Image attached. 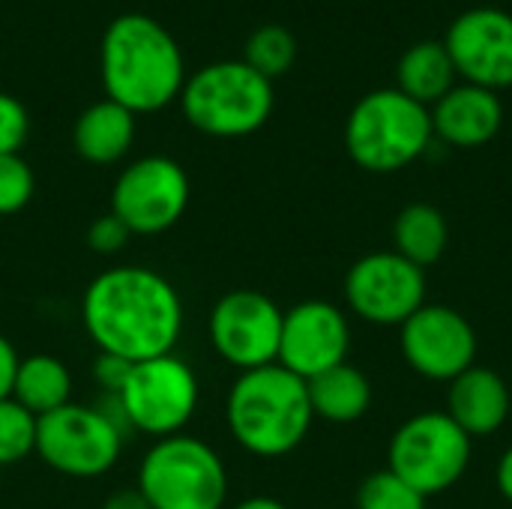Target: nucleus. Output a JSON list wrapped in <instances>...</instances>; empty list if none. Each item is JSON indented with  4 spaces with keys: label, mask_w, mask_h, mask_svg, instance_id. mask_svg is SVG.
<instances>
[{
    "label": "nucleus",
    "mask_w": 512,
    "mask_h": 509,
    "mask_svg": "<svg viewBox=\"0 0 512 509\" xmlns=\"http://www.w3.org/2000/svg\"><path fill=\"white\" fill-rule=\"evenodd\" d=\"M456 66L444 48V42H417L411 45L399 66H396V81L405 96H411L420 105H435L456 87Z\"/></svg>",
    "instance_id": "obj_20"
},
{
    "label": "nucleus",
    "mask_w": 512,
    "mask_h": 509,
    "mask_svg": "<svg viewBox=\"0 0 512 509\" xmlns=\"http://www.w3.org/2000/svg\"><path fill=\"white\" fill-rule=\"evenodd\" d=\"M282 318L285 312L267 294L240 288L216 300L207 330H210V342L216 354L228 366L240 372H252V369L276 363L279 339H282Z\"/></svg>",
    "instance_id": "obj_11"
},
{
    "label": "nucleus",
    "mask_w": 512,
    "mask_h": 509,
    "mask_svg": "<svg viewBox=\"0 0 512 509\" xmlns=\"http://www.w3.org/2000/svg\"><path fill=\"white\" fill-rule=\"evenodd\" d=\"M432 132L450 147H483L504 123V105L495 90L477 84H456L432 108Z\"/></svg>",
    "instance_id": "obj_16"
},
{
    "label": "nucleus",
    "mask_w": 512,
    "mask_h": 509,
    "mask_svg": "<svg viewBox=\"0 0 512 509\" xmlns=\"http://www.w3.org/2000/svg\"><path fill=\"white\" fill-rule=\"evenodd\" d=\"M129 228L114 216V213H105L99 216L90 228H87V246L99 255H114L120 252L126 243H129Z\"/></svg>",
    "instance_id": "obj_28"
},
{
    "label": "nucleus",
    "mask_w": 512,
    "mask_h": 509,
    "mask_svg": "<svg viewBox=\"0 0 512 509\" xmlns=\"http://www.w3.org/2000/svg\"><path fill=\"white\" fill-rule=\"evenodd\" d=\"M198 393L195 369L177 354H162L132 366L117 402L132 432L159 441L189 426L198 411Z\"/></svg>",
    "instance_id": "obj_8"
},
{
    "label": "nucleus",
    "mask_w": 512,
    "mask_h": 509,
    "mask_svg": "<svg viewBox=\"0 0 512 509\" xmlns=\"http://www.w3.org/2000/svg\"><path fill=\"white\" fill-rule=\"evenodd\" d=\"M306 387H309L312 414L327 423H354L372 405L369 378L348 363L321 372L318 378L306 381Z\"/></svg>",
    "instance_id": "obj_19"
},
{
    "label": "nucleus",
    "mask_w": 512,
    "mask_h": 509,
    "mask_svg": "<svg viewBox=\"0 0 512 509\" xmlns=\"http://www.w3.org/2000/svg\"><path fill=\"white\" fill-rule=\"evenodd\" d=\"M447 414L468 438L492 435L510 417V390L498 372L471 366L456 381H450Z\"/></svg>",
    "instance_id": "obj_17"
},
{
    "label": "nucleus",
    "mask_w": 512,
    "mask_h": 509,
    "mask_svg": "<svg viewBox=\"0 0 512 509\" xmlns=\"http://www.w3.org/2000/svg\"><path fill=\"white\" fill-rule=\"evenodd\" d=\"M102 509H150V504L144 501L138 489H123V492H114Z\"/></svg>",
    "instance_id": "obj_31"
},
{
    "label": "nucleus",
    "mask_w": 512,
    "mask_h": 509,
    "mask_svg": "<svg viewBox=\"0 0 512 509\" xmlns=\"http://www.w3.org/2000/svg\"><path fill=\"white\" fill-rule=\"evenodd\" d=\"M12 399L33 417H45L72 402V375L63 360L51 354H33L18 363Z\"/></svg>",
    "instance_id": "obj_21"
},
{
    "label": "nucleus",
    "mask_w": 512,
    "mask_h": 509,
    "mask_svg": "<svg viewBox=\"0 0 512 509\" xmlns=\"http://www.w3.org/2000/svg\"><path fill=\"white\" fill-rule=\"evenodd\" d=\"M231 509H288L282 501H276V498H264V495H258V498H246V501H240L237 507Z\"/></svg>",
    "instance_id": "obj_33"
},
{
    "label": "nucleus",
    "mask_w": 512,
    "mask_h": 509,
    "mask_svg": "<svg viewBox=\"0 0 512 509\" xmlns=\"http://www.w3.org/2000/svg\"><path fill=\"white\" fill-rule=\"evenodd\" d=\"M138 492L150 509H222L228 471L222 456L201 438H159L138 468Z\"/></svg>",
    "instance_id": "obj_6"
},
{
    "label": "nucleus",
    "mask_w": 512,
    "mask_h": 509,
    "mask_svg": "<svg viewBox=\"0 0 512 509\" xmlns=\"http://www.w3.org/2000/svg\"><path fill=\"white\" fill-rule=\"evenodd\" d=\"M36 423L39 417L15 399L0 402V465H15L36 453Z\"/></svg>",
    "instance_id": "obj_24"
},
{
    "label": "nucleus",
    "mask_w": 512,
    "mask_h": 509,
    "mask_svg": "<svg viewBox=\"0 0 512 509\" xmlns=\"http://www.w3.org/2000/svg\"><path fill=\"white\" fill-rule=\"evenodd\" d=\"M351 327L339 306L327 300H306L285 312L276 363L303 381L348 363Z\"/></svg>",
    "instance_id": "obj_15"
},
{
    "label": "nucleus",
    "mask_w": 512,
    "mask_h": 509,
    "mask_svg": "<svg viewBox=\"0 0 512 509\" xmlns=\"http://www.w3.org/2000/svg\"><path fill=\"white\" fill-rule=\"evenodd\" d=\"M402 357L429 381H456L474 366L477 333L465 315L450 306H420L402 324Z\"/></svg>",
    "instance_id": "obj_14"
},
{
    "label": "nucleus",
    "mask_w": 512,
    "mask_h": 509,
    "mask_svg": "<svg viewBox=\"0 0 512 509\" xmlns=\"http://www.w3.org/2000/svg\"><path fill=\"white\" fill-rule=\"evenodd\" d=\"M132 366H135V363L123 360V357L99 354V357H96V363H93V378H96V384L102 387V393H105V396H117V393L123 390V384H126V378H129V372H132Z\"/></svg>",
    "instance_id": "obj_29"
},
{
    "label": "nucleus",
    "mask_w": 512,
    "mask_h": 509,
    "mask_svg": "<svg viewBox=\"0 0 512 509\" xmlns=\"http://www.w3.org/2000/svg\"><path fill=\"white\" fill-rule=\"evenodd\" d=\"M123 432L99 411V405H63L36 423L39 459L78 480L111 471L123 450Z\"/></svg>",
    "instance_id": "obj_9"
},
{
    "label": "nucleus",
    "mask_w": 512,
    "mask_h": 509,
    "mask_svg": "<svg viewBox=\"0 0 512 509\" xmlns=\"http://www.w3.org/2000/svg\"><path fill=\"white\" fill-rule=\"evenodd\" d=\"M345 300L369 324L402 327L426 306V273L399 252H372L348 270Z\"/></svg>",
    "instance_id": "obj_12"
},
{
    "label": "nucleus",
    "mask_w": 512,
    "mask_h": 509,
    "mask_svg": "<svg viewBox=\"0 0 512 509\" xmlns=\"http://www.w3.org/2000/svg\"><path fill=\"white\" fill-rule=\"evenodd\" d=\"M498 489H501V495L512 504V447L501 456V462H498Z\"/></svg>",
    "instance_id": "obj_32"
},
{
    "label": "nucleus",
    "mask_w": 512,
    "mask_h": 509,
    "mask_svg": "<svg viewBox=\"0 0 512 509\" xmlns=\"http://www.w3.org/2000/svg\"><path fill=\"white\" fill-rule=\"evenodd\" d=\"M357 509H426V498L387 468L363 480Z\"/></svg>",
    "instance_id": "obj_25"
},
{
    "label": "nucleus",
    "mask_w": 512,
    "mask_h": 509,
    "mask_svg": "<svg viewBox=\"0 0 512 509\" xmlns=\"http://www.w3.org/2000/svg\"><path fill=\"white\" fill-rule=\"evenodd\" d=\"M105 99L132 114H153L180 99L186 84L183 51L156 18L129 12L108 24L99 45Z\"/></svg>",
    "instance_id": "obj_2"
},
{
    "label": "nucleus",
    "mask_w": 512,
    "mask_h": 509,
    "mask_svg": "<svg viewBox=\"0 0 512 509\" xmlns=\"http://www.w3.org/2000/svg\"><path fill=\"white\" fill-rule=\"evenodd\" d=\"M192 198L189 174L168 156H144L126 165L111 189V213L129 234H162L174 228Z\"/></svg>",
    "instance_id": "obj_10"
},
{
    "label": "nucleus",
    "mask_w": 512,
    "mask_h": 509,
    "mask_svg": "<svg viewBox=\"0 0 512 509\" xmlns=\"http://www.w3.org/2000/svg\"><path fill=\"white\" fill-rule=\"evenodd\" d=\"M180 108L204 135L243 138L270 120L273 84L243 60H219L186 78Z\"/></svg>",
    "instance_id": "obj_5"
},
{
    "label": "nucleus",
    "mask_w": 512,
    "mask_h": 509,
    "mask_svg": "<svg viewBox=\"0 0 512 509\" xmlns=\"http://www.w3.org/2000/svg\"><path fill=\"white\" fill-rule=\"evenodd\" d=\"M132 141H135V114L111 99L84 108L72 129V144L78 156L93 165L120 162L129 153Z\"/></svg>",
    "instance_id": "obj_18"
},
{
    "label": "nucleus",
    "mask_w": 512,
    "mask_h": 509,
    "mask_svg": "<svg viewBox=\"0 0 512 509\" xmlns=\"http://www.w3.org/2000/svg\"><path fill=\"white\" fill-rule=\"evenodd\" d=\"M444 48L465 84L486 90L512 87V15L498 6H477L462 12L447 36Z\"/></svg>",
    "instance_id": "obj_13"
},
{
    "label": "nucleus",
    "mask_w": 512,
    "mask_h": 509,
    "mask_svg": "<svg viewBox=\"0 0 512 509\" xmlns=\"http://www.w3.org/2000/svg\"><path fill=\"white\" fill-rule=\"evenodd\" d=\"M393 240L396 249L405 261L417 264L420 270H426L429 264H435L450 240V228L447 219L438 207L432 204H408L393 225Z\"/></svg>",
    "instance_id": "obj_22"
},
{
    "label": "nucleus",
    "mask_w": 512,
    "mask_h": 509,
    "mask_svg": "<svg viewBox=\"0 0 512 509\" xmlns=\"http://www.w3.org/2000/svg\"><path fill=\"white\" fill-rule=\"evenodd\" d=\"M27 132H30L27 108L15 96L0 93V156L18 153L27 141Z\"/></svg>",
    "instance_id": "obj_27"
},
{
    "label": "nucleus",
    "mask_w": 512,
    "mask_h": 509,
    "mask_svg": "<svg viewBox=\"0 0 512 509\" xmlns=\"http://www.w3.org/2000/svg\"><path fill=\"white\" fill-rule=\"evenodd\" d=\"M312 402L303 378L279 363L240 372L225 399L231 438L258 459L294 453L312 429Z\"/></svg>",
    "instance_id": "obj_3"
},
{
    "label": "nucleus",
    "mask_w": 512,
    "mask_h": 509,
    "mask_svg": "<svg viewBox=\"0 0 512 509\" xmlns=\"http://www.w3.org/2000/svg\"><path fill=\"white\" fill-rule=\"evenodd\" d=\"M294 57H297L294 36L285 27H279V24H267V27H258L249 36L243 63H249L255 72H261L264 78L273 81L276 75H282V72L291 69Z\"/></svg>",
    "instance_id": "obj_23"
},
{
    "label": "nucleus",
    "mask_w": 512,
    "mask_h": 509,
    "mask_svg": "<svg viewBox=\"0 0 512 509\" xmlns=\"http://www.w3.org/2000/svg\"><path fill=\"white\" fill-rule=\"evenodd\" d=\"M18 351L15 345L0 333V402L3 399H12V387H15V375H18Z\"/></svg>",
    "instance_id": "obj_30"
},
{
    "label": "nucleus",
    "mask_w": 512,
    "mask_h": 509,
    "mask_svg": "<svg viewBox=\"0 0 512 509\" xmlns=\"http://www.w3.org/2000/svg\"><path fill=\"white\" fill-rule=\"evenodd\" d=\"M36 180L30 165L12 153V156H0V216H12L18 210H24L33 198Z\"/></svg>",
    "instance_id": "obj_26"
},
{
    "label": "nucleus",
    "mask_w": 512,
    "mask_h": 509,
    "mask_svg": "<svg viewBox=\"0 0 512 509\" xmlns=\"http://www.w3.org/2000/svg\"><path fill=\"white\" fill-rule=\"evenodd\" d=\"M387 468L423 498L453 489L471 465V438L444 411L405 420L390 438Z\"/></svg>",
    "instance_id": "obj_7"
},
{
    "label": "nucleus",
    "mask_w": 512,
    "mask_h": 509,
    "mask_svg": "<svg viewBox=\"0 0 512 509\" xmlns=\"http://www.w3.org/2000/svg\"><path fill=\"white\" fill-rule=\"evenodd\" d=\"M81 324L99 354L144 363L174 354L183 333V300L150 267H111L87 285Z\"/></svg>",
    "instance_id": "obj_1"
},
{
    "label": "nucleus",
    "mask_w": 512,
    "mask_h": 509,
    "mask_svg": "<svg viewBox=\"0 0 512 509\" xmlns=\"http://www.w3.org/2000/svg\"><path fill=\"white\" fill-rule=\"evenodd\" d=\"M432 138L429 108L396 87L366 93L345 123L348 156L372 174L408 168L429 150Z\"/></svg>",
    "instance_id": "obj_4"
}]
</instances>
